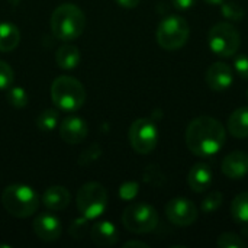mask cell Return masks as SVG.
<instances>
[{
  "label": "cell",
  "instance_id": "d6986e66",
  "mask_svg": "<svg viewBox=\"0 0 248 248\" xmlns=\"http://www.w3.org/2000/svg\"><path fill=\"white\" fill-rule=\"evenodd\" d=\"M228 131L235 138H248V106L232 112L228 119Z\"/></svg>",
  "mask_w": 248,
  "mask_h": 248
},
{
  "label": "cell",
  "instance_id": "e0dca14e",
  "mask_svg": "<svg viewBox=\"0 0 248 248\" xmlns=\"http://www.w3.org/2000/svg\"><path fill=\"white\" fill-rule=\"evenodd\" d=\"M70 192L62 186H51L42 195V203L51 211H62L70 203Z\"/></svg>",
  "mask_w": 248,
  "mask_h": 248
},
{
  "label": "cell",
  "instance_id": "ac0fdd59",
  "mask_svg": "<svg viewBox=\"0 0 248 248\" xmlns=\"http://www.w3.org/2000/svg\"><path fill=\"white\" fill-rule=\"evenodd\" d=\"M80 51L76 45L65 44L55 52V62L62 70H73L80 64Z\"/></svg>",
  "mask_w": 248,
  "mask_h": 248
},
{
  "label": "cell",
  "instance_id": "d6a6232c",
  "mask_svg": "<svg viewBox=\"0 0 248 248\" xmlns=\"http://www.w3.org/2000/svg\"><path fill=\"white\" fill-rule=\"evenodd\" d=\"M119 6L125 7V9H134L140 4L141 0H116Z\"/></svg>",
  "mask_w": 248,
  "mask_h": 248
},
{
  "label": "cell",
  "instance_id": "ffe728a7",
  "mask_svg": "<svg viewBox=\"0 0 248 248\" xmlns=\"http://www.w3.org/2000/svg\"><path fill=\"white\" fill-rule=\"evenodd\" d=\"M20 42V31L10 22L0 23V51L10 52Z\"/></svg>",
  "mask_w": 248,
  "mask_h": 248
},
{
  "label": "cell",
  "instance_id": "f546056e",
  "mask_svg": "<svg viewBox=\"0 0 248 248\" xmlns=\"http://www.w3.org/2000/svg\"><path fill=\"white\" fill-rule=\"evenodd\" d=\"M137 193H138V185L134 183V182H128V183L122 185V186H121V190H119L121 198L125 199V201L134 199V198L137 196Z\"/></svg>",
  "mask_w": 248,
  "mask_h": 248
},
{
  "label": "cell",
  "instance_id": "277c9868",
  "mask_svg": "<svg viewBox=\"0 0 248 248\" xmlns=\"http://www.w3.org/2000/svg\"><path fill=\"white\" fill-rule=\"evenodd\" d=\"M4 209L16 218H29L39 208L36 192L25 185H10L1 193Z\"/></svg>",
  "mask_w": 248,
  "mask_h": 248
},
{
  "label": "cell",
  "instance_id": "30bf717a",
  "mask_svg": "<svg viewBox=\"0 0 248 248\" xmlns=\"http://www.w3.org/2000/svg\"><path fill=\"white\" fill-rule=\"evenodd\" d=\"M166 215L171 224L177 227H189L198 219V208L186 198H176L166 205Z\"/></svg>",
  "mask_w": 248,
  "mask_h": 248
},
{
  "label": "cell",
  "instance_id": "4316f807",
  "mask_svg": "<svg viewBox=\"0 0 248 248\" xmlns=\"http://www.w3.org/2000/svg\"><path fill=\"white\" fill-rule=\"evenodd\" d=\"M13 78H15V74H13L12 67L7 62L0 60V90L9 89L13 83Z\"/></svg>",
  "mask_w": 248,
  "mask_h": 248
},
{
  "label": "cell",
  "instance_id": "9a60e30c",
  "mask_svg": "<svg viewBox=\"0 0 248 248\" xmlns=\"http://www.w3.org/2000/svg\"><path fill=\"white\" fill-rule=\"evenodd\" d=\"M212 179H214L212 169L208 164L198 163L190 169L187 176V183L193 192L202 193L209 189V186L212 185Z\"/></svg>",
  "mask_w": 248,
  "mask_h": 248
},
{
  "label": "cell",
  "instance_id": "4fadbf2b",
  "mask_svg": "<svg viewBox=\"0 0 248 248\" xmlns=\"http://www.w3.org/2000/svg\"><path fill=\"white\" fill-rule=\"evenodd\" d=\"M234 81L232 68L222 61L214 62L206 71V83L215 92H222L231 87Z\"/></svg>",
  "mask_w": 248,
  "mask_h": 248
},
{
  "label": "cell",
  "instance_id": "e575fe53",
  "mask_svg": "<svg viewBox=\"0 0 248 248\" xmlns=\"http://www.w3.org/2000/svg\"><path fill=\"white\" fill-rule=\"evenodd\" d=\"M208 4H222L225 0H205Z\"/></svg>",
  "mask_w": 248,
  "mask_h": 248
},
{
  "label": "cell",
  "instance_id": "484cf974",
  "mask_svg": "<svg viewBox=\"0 0 248 248\" xmlns=\"http://www.w3.org/2000/svg\"><path fill=\"white\" fill-rule=\"evenodd\" d=\"M222 202H224V196L221 192H211L202 202V211L206 214H211V212L219 209Z\"/></svg>",
  "mask_w": 248,
  "mask_h": 248
},
{
  "label": "cell",
  "instance_id": "d590c367",
  "mask_svg": "<svg viewBox=\"0 0 248 248\" xmlns=\"http://www.w3.org/2000/svg\"><path fill=\"white\" fill-rule=\"evenodd\" d=\"M9 3H12V4H15V6H16V4H19V3H20V0H9Z\"/></svg>",
  "mask_w": 248,
  "mask_h": 248
},
{
  "label": "cell",
  "instance_id": "d4e9b609",
  "mask_svg": "<svg viewBox=\"0 0 248 248\" xmlns=\"http://www.w3.org/2000/svg\"><path fill=\"white\" fill-rule=\"evenodd\" d=\"M218 247L221 248H244L246 243L241 240V237L238 234L234 232H225L222 235H219L218 241H217Z\"/></svg>",
  "mask_w": 248,
  "mask_h": 248
},
{
  "label": "cell",
  "instance_id": "8d00e7d4",
  "mask_svg": "<svg viewBox=\"0 0 248 248\" xmlns=\"http://www.w3.org/2000/svg\"><path fill=\"white\" fill-rule=\"evenodd\" d=\"M247 99H248V92H247Z\"/></svg>",
  "mask_w": 248,
  "mask_h": 248
},
{
  "label": "cell",
  "instance_id": "603a6c76",
  "mask_svg": "<svg viewBox=\"0 0 248 248\" xmlns=\"http://www.w3.org/2000/svg\"><path fill=\"white\" fill-rule=\"evenodd\" d=\"M221 12L225 19L232 20V22L243 20V17H244V9L235 1H224L221 4Z\"/></svg>",
  "mask_w": 248,
  "mask_h": 248
},
{
  "label": "cell",
  "instance_id": "52a82bcc",
  "mask_svg": "<svg viewBox=\"0 0 248 248\" xmlns=\"http://www.w3.org/2000/svg\"><path fill=\"white\" fill-rule=\"evenodd\" d=\"M208 42L212 52H215L217 55L232 57L240 49L241 36L234 25L228 22H219L211 28L208 35Z\"/></svg>",
  "mask_w": 248,
  "mask_h": 248
},
{
  "label": "cell",
  "instance_id": "836d02e7",
  "mask_svg": "<svg viewBox=\"0 0 248 248\" xmlns=\"http://www.w3.org/2000/svg\"><path fill=\"white\" fill-rule=\"evenodd\" d=\"M131 247H141V248H148V244L142 243V241H128L124 244V248H131Z\"/></svg>",
  "mask_w": 248,
  "mask_h": 248
},
{
  "label": "cell",
  "instance_id": "5b68a950",
  "mask_svg": "<svg viewBox=\"0 0 248 248\" xmlns=\"http://www.w3.org/2000/svg\"><path fill=\"white\" fill-rule=\"evenodd\" d=\"M190 35V28L189 23L177 16L171 15L163 19L157 28V42L161 48L167 51H174L182 48Z\"/></svg>",
  "mask_w": 248,
  "mask_h": 248
},
{
  "label": "cell",
  "instance_id": "8992f818",
  "mask_svg": "<svg viewBox=\"0 0 248 248\" xmlns=\"http://www.w3.org/2000/svg\"><path fill=\"white\" fill-rule=\"evenodd\" d=\"M108 206V192L96 182L83 185L77 193V209L87 219L99 218Z\"/></svg>",
  "mask_w": 248,
  "mask_h": 248
},
{
  "label": "cell",
  "instance_id": "9c48e42d",
  "mask_svg": "<svg viewBox=\"0 0 248 248\" xmlns=\"http://www.w3.org/2000/svg\"><path fill=\"white\" fill-rule=\"evenodd\" d=\"M129 142L131 147L138 154L151 153L158 142V129L151 119L140 118L132 122L129 128Z\"/></svg>",
  "mask_w": 248,
  "mask_h": 248
},
{
  "label": "cell",
  "instance_id": "7a4b0ae2",
  "mask_svg": "<svg viewBox=\"0 0 248 248\" xmlns=\"http://www.w3.org/2000/svg\"><path fill=\"white\" fill-rule=\"evenodd\" d=\"M86 26V16L80 7L73 3L58 6L51 16V31L57 39L73 41L77 39Z\"/></svg>",
  "mask_w": 248,
  "mask_h": 248
},
{
  "label": "cell",
  "instance_id": "cb8c5ba5",
  "mask_svg": "<svg viewBox=\"0 0 248 248\" xmlns=\"http://www.w3.org/2000/svg\"><path fill=\"white\" fill-rule=\"evenodd\" d=\"M7 102L16 109H23L28 105V94L22 87H9Z\"/></svg>",
  "mask_w": 248,
  "mask_h": 248
},
{
  "label": "cell",
  "instance_id": "5bb4252c",
  "mask_svg": "<svg viewBox=\"0 0 248 248\" xmlns=\"http://www.w3.org/2000/svg\"><path fill=\"white\" fill-rule=\"evenodd\" d=\"M222 173L232 180L243 179L248 173V154L244 151H234L222 161Z\"/></svg>",
  "mask_w": 248,
  "mask_h": 248
},
{
  "label": "cell",
  "instance_id": "ba28073f",
  "mask_svg": "<svg viewBox=\"0 0 248 248\" xmlns=\"http://www.w3.org/2000/svg\"><path fill=\"white\" fill-rule=\"evenodd\" d=\"M122 224L134 234H147L157 227L158 214L148 203H131L122 214Z\"/></svg>",
  "mask_w": 248,
  "mask_h": 248
},
{
  "label": "cell",
  "instance_id": "7402d4cb",
  "mask_svg": "<svg viewBox=\"0 0 248 248\" xmlns=\"http://www.w3.org/2000/svg\"><path fill=\"white\" fill-rule=\"evenodd\" d=\"M58 112L55 109H45L36 118V126L42 132H51L58 125Z\"/></svg>",
  "mask_w": 248,
  "mask_h": 248
},
{
  "label": "cell",
  "instance_id": "3957f363",
  "mask_svg": "<svg viewBox=\"0 0 248 248\" xmlns=\"http://www.w3.org/2000/svg\"><path fill=\"white\" fill-rule=\"evenodd\" d=\"M51 97L55 108L64 112H76L86 102V90L77 78L60 76L52 81Z\"/></svg>",
  "mask_w": 248,
  "mask_h": 248
},
{
  "label": "cell",
  "instance_id": "7c38bea8",
  "mask_svg": "<svg viewBox=\"0 0 248 248\" xmlns=\"http://www.w3.org/2000/svg\"><path fill=\"white\" fill-rule=\"evenodd\" d=\"M33 232L42 241H57L61 237V221L52 214H39L33 221Z\"/></svg>",
  "mask_w": 248,
  "mask_h": 248
},
{
  "label": "cell",
  "instance_id": "83f0119b",
  "mask_svg": "<svg viewBox=\"0 0 248 248\" xmlns=\"http://www.w3.org/2000/svg\"><path fill=\"white\" fill-rule=\"evenodd\" d=\"M87 218H77V219H74L73 221V224L70 225V235L73 237V238H83L84 237V234H86V231H87Z\"/></svg>",
  "mask_w": 248,
  "mask_h": 248
},
{
  "label": "cell",
  "instance_id": "4dcf8cb0",
  "mask_svg": "<svg viewBox=\"0 0 248 248\" xmlns=\"http://www.w3.org/2000/svg\"><path fill=\"white\" fill-rule=\"evenodd\" d=\"M234 68L240 77L248 80V55H238L234 61Z\"/></svg>",
  "mask_w": 248,
  "mask_h": 248
},
{
  "label": "cell",
  "instance_id": "44dd1931",
  "mask_svg": "<svg viewBox=\"0 0 248 248\" xmlns=\"http://www.w3.org/2000/svg\"><path fill=\"white\" fill-rule=\"evenodd\" d=\"M231 215L235 222L248 225V192H243L234 198L231 203Z\"/></svg>",
  "mask_w": 248,
  "mask_h": 248
},
{
  "label": "cell",
  "instance_id": "6da1fadb",
  "mask_svg": "<svg viewBox=\"0 0 248 248\" xmlns=\"http://www.w3.org/2000/svg\"><path fill=\"white\" fill-rule=\"evenodd\" d=\"M227 132L224 125L212 116L193 119L186 129L187 148L198 157H211L221 151Z\"/></svg>",
  "mask_w": 248,
  "mask_h": 248
},
{
  "label": "cell",
  "instance_id": "8fae6325",
  "mask_svg": "<svg viewBox=\"0 0 248 248\" xmlns=\"http://www.w3.org/2000/svg\"><path fill=\"white\" fill-rule=\"evenodd\" d=\"M60 137L65 144L70 145H77L81 144L87 134H89V126L84 119L78 116H70L61 121L60 124Z\"/></svg>",
  "mask_w": 248,
  "mask_h": 248
},
{
  "label": "cell",
  "instance_id": "1f68e13d",
  "mask_svg": "<svg viewBox=\"0 0 248 248\" xmlns=\"http://www.w3.org/2000/svg\"><path fill=\"white\" fill-rule=\"evenodd\" d=\"M173 1V6L176 9H180V10H186V9H190L192 6H195L196 0H171Z\"/></svg>",
  "mask_w": 248,
  "mask_h": 248
},
{
  "label": "cell",
  "instance_id": "f1b7e54d",
  "mask_svg": "<svg viewBox=\"0 0 248 248\" xmlns=\"http://www.w3.org/2000/svg\"><path fill=\"white\" fill-rule=\"evenodd\" d=\"M100 153H102L100 147H99L97 144H93L92 147H89V148L81 154V157H80V160H78V164H90V163H93L94 160L99 158Z\"/></svg>",
  "mask_w": 248,
  "mask_h": 248
},
{
  "label": "cell",
  "instance_id": "2e32d148",
  "mask_svg": "<svg viewBox=\"0 0 248 248\" xmlns=\"http://www.w3.org/2000/svg\"><path fill=\"white\" fill-rule=\"evenodd\" d=\"M90 238L99 247H110V246L118 243L119 232L112 222L102 221V222H97L92 227Z\"/></svg>",
  "mask_w": 248,
  "mask_h": 248
}]
</instances>
